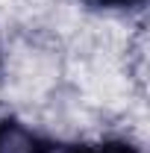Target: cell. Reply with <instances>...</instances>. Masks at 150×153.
<instances>
[{"label":"cell","instance_id":"cell-1","mask_svg":"<svg viewBox=\"0 0 150 153\" xmlns=\"http://www.w3.org/2000/svg\"><path fill=\"white\" fill-rule=\"evenodd\" d=\"M0 153H38V144L30 130L21 124H3L0 127Z\"/></svg>","mask_w":150,"mask_h":153},{"label":"cell","instance_id":"cell-2","mask_svg":"<svg viewBox=\"0 0 150 153\" xmlns=\"http://www.w3.org/2000/svg\"><path fill=\"white\" fill-rule=\"evenodd\" d=\"M100 153H132L130 147H124V144H106Z\"/></svg>","mask_w":150,"mask_h":153},{"label":"cell","instance_id":"cell-3","mask_svg":"<svg viewBox=\"0 0 150 153\" xmlns=\"http://www.w3.org/2000/svg\"><path fill=\"white\" fill-rule=\"evenodd\" d=\"M103 3H130V0H103Z\"/></svg>","mask_w":150,"mask_h":153}]
</instances>
